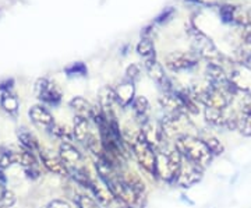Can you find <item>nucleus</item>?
Instances as JSON below:
<instances>
[{
	"label": "nucleus",
	"mask_w": 251,
	"mask_h": 208,
	"mask_svg": "<svg viewBox=\"0 0 251 208\" xmlns=\"http://www.w3.org/2000/svg\"><path fill=\"white\" fill-rule=\"evenodd\" d=\"M173 144L186 161L193 162L201 169L208 168L214 159L212 153L198 136L179 137L173 141Z\"/></svg>",
	"instance_id": "f257e3e1"
},
{
	"label": "nucleus",
	"mask_w": 251,
	"mask_h": 208,
	"mask_svg": "<svg viewBox=\"0 0 251 208\" xmlns=\"http://www.w3.org/2000/svg\"><path fill=\"white\" fill-rule=\"evenodd\" d=\"M187 32L190 39H191L193 52L197 54L200 59L205 60L206 63L222 64L226 69V63H230V59H227L225 54L219 52V49L216 48L214 41L206 35L205 32H202L201 29L194 27L193 24L188 27Z\"/></svg>",
	"instance_id": "f03ea898"
},
{
	"label": "nucleus",
	"mask_w": 251,
	"mask_h": 208,
	"mask_svg": "<svg viewBox=\"0 0 251 208\" xmlns=\"http://www.w3.org/2000/svg\"><path fill=\"white\" fill-rule=\"evenodd\" d=\"M181 165H183V156L175 148V145H173V148L166 147L161 151H158V158H156L158 179L175 184V181L179 175Z\"/></svg>",
	"instance_id": "7ed1b4c3"
},
{
	"label": "nucleus",
	"mask_w": 251,
	"mask_h": 208,
	"mask_svg": "<svg viewBox=\"0 0 251 208\" xmlns=\"http://www.w3.org/2000/svg\"><path fill=\"white\" fill-rule=\"evenodd\" d=\"M133 156L144 172L151 175L153 179H158V169H156L158 153L152 145L147 141L141 129L135 141L133 143Z\"/></svg>",
	"instance_id": "20e7f679"
},
{
	"label": "nucleus",
	"mask_w": 251,
	"mask_h": 208,
	"mask_svg": "<svg viewBox=\"0 0 251 208\" xmlns=\"http://www.w3.org/2000/svg\"><path fill=\"white\" fill-rule=\"evenodd\" d=\"M219 17L224 24L237 28L251 27V6H234L224 3L219 6Z\"/></svg>",
	"instance_id": "39448f33"
},
{
	"label": "nucleus",
	"mask_w": 251,
	"mask_h": 208,
	"mask_svg": "<svg viewBox=\"0 0 251 208\" xmlns=\"http://www.w3.org/2000/svg\"><path fill=\"white\" fill-rule=\"evenodd\" d=\"M198 63H200V57L193 51L191 52L176 51L165 57V67L172 73L190 72L196 69Z\"/></svg>",
	"instance_id": "423d86ee"
},
{
	"label": "nucleus",
	"mask_w": 251,
	"mask_h": 208,
	"mask_svg": "<svg viewBox=\"0 0 251 208\" xmlns=\"http://www.w3.org/2000/svg\"><path fill=\"white\" fill-rule=\"evenodd\" d=\"M35 94L36 98L42 104L56 106L60 104L63 97L62 88L49 78H38L35 82Z\"/></svg>",
	"instance_id": "0eeeda50"
},
{
	"label": "nucleus",
	"mask_w": 251,
	"mask_h": 208,
	"mask_svg": "<svg viewBox=\"0 0 251 208\" xmlns=\"http://www.w3.org/2000/svg\"><path fill=\"white\" fill-rule=\"evenodd\" d=\"M227 77L239 92L251 94V66L236 64L233 62L227 69Z\"/></svg>",
	"instance_id": "6e6552de"
},
{
	"label": "nucleus",
	"mask_w": 251,
	"mask_h": 208,
	"mask_svg": "<svg viewBox=\"0 0 251 208\" xmlns=\"http://www.w3.org/2000/svg\"><path fill=\"white\" fill-rule=\"evenodd\" d=\"M144 69H145L147 74L150 76V78L153 82H156V85H159V88L163 92H173L176 90L172 84L171 78L165 74L162 64L156 60V57L144 60Z\"/></svg>",
	"instance_id": "1a4fd4ad"
},
{
	"label": "nucleus",
	"mask_w": 251,
	"mask_h": 208,
	"mask_svg": "<svg viewBox=\"0 0 251 208\" xmlns=\"http://www.w3.org/2000/svg\"><path fill=\"white\" fill-rule=\"evenodd\" d=\"M202 172H204V169H201L200 166L194 165L190 161H186L183 158V165L180 168V172L175 181V184H177L179 187H183V189H190L194 184H197L198 182H201Z\"/></svg>",
	"instance_id": "9d476101"
},
{
	"label": "nucleus",
	"mask_w": 251,
	"mask_h": 208,
	"mask_svg": "<svg viewBox=\"0 0 251 208\" xmlns=\"http://www.w3.org/2000/svg\"><path fill=\"white\" fill-rule=\"evenodd\" d=\"M88 191L92 194V197L98 201L100 207H110L113 203H116L113 193L110 191V189L105 184V182L102 181L98 175H94Z\"/></svg>",
	"instance_id": "9b49d317"
},
{
	"label": "nucleus",
	"mask_w": 251,
	"mask_h": 208,
	"mask_svg": "<svg viewBox=\"0 0 251 208\" xmlns=\"http://www.w3.org/2000/svg\"><path fill=\"white\" fill-rule=\"evenodd\" d=\"M115 95H116L117 106H120L122 109L128 108L133 105V102L135 100V82L128 81V80H123L122 82H119L115 87Z\"/></svg>",
	"instance_id": "f8f14e48"
},
{
	"label": "nucleus",
	"mask_w": 251,
	"mask_h": 208,
	"mask_svg": "<svg viewBox=\"0 0 251 208\" xmlns=\"http://www.w3.org/2000/svg\"><path fill=\"white\" fill-rule=\"evenodd\" d=\"M31 122L39 129H44L46 131H50L56 125L52 113L44 106V105H34L28 112Z\"/></svg>",
	"instance_id": "ddd939ff"
},
{
	"label": "nucleus",
	"mask_w": 251,
	"mask_h": 208,
	"mask_svg": "<svg viewBox=\"0 0 251 208\" xmlns=\"http://www.w3.org/2000/svg\"><path fill=\"white\" fill-rule=\"evenodd\" d=\"M59 156H60L63 162L69 166V169L81 166L82 161H84V155L81 154L80 150L75 148L69 141H62L60 143V145H59Z\"/></svg>",
	"instance_id": "4468645a"
},
{
	"label": "nucleus",
	"mask_w": 251,
	"mask_h": 208,
	"mask_svg": "<svg viewBox=\"0 0 251 208\" xmlns=\"http://www.w3.org/2000/svg\"><path fill=\"white\" fill-rule=\"evenodd\" d=\"M39 154H41V161H42L44 166L49 172L53 173V175H59V176H64V178L70 176L69 166L63 162L59 155L56 156V155L48 154V153H44V151H41Z\"/></svg>",
	"instance_id": "2eb2a0df"
},
{
	"label": "nucleus",
	"mask_w": 251,
	"mask_h": 208,
	"mask_svg": "<svg viewBox=\"0 0 251 208\" xmlns=\"http://www.w3.org/2000/svg\"><path fill=\"white\" fill-rule=\"evenodd\" d=\"M205 77L206 82H209L212 85H221V84L229 81L227 70L225 69L222 64L218 63H206Z\"/></svg>",
	"instance_id": "dca6fc26"
},
{
	"label": "nucleus",
	"mask_w": 251,
	"mask_h": 208,
	"mask_svg": "<svg viewBox=\"0 0 251 208\" xmlns=\"http://www.w3.org/2000/svg\"><path fill=\"white\" fill-rule=\"evenodd\" d=\"M119 173H120L122 181L125 182L130 189H133L137 194L145 196V193H147V186H145L144 179L138 175V173L133 172V171H128V169H123V171H120Z\"/></svg>",
	"instance_id": "f3484780"
},
{
	"label": "nucleus",
	"mask_w": 251,
	"mask_h": 208,
	"mask_svg": "<svg viewBox=\"0 0 251 208\" xmlns=\"http://www.w3.org/2000/svg\"><path fill=\"white\" fill-rule=\"evenodd\" d=\"M69 106L73 112L75 113V116L80 118L88 119L92 120V115H94V105L90 101H87L84 97H74L73 100L69 102Z\"/></svg>",
	"instance_id": "a211bd4d"
},
{
	"label": "nucleus",
	"mask_w": 251,
	"mask_h": 208,
	"mask_svg": "<svg viewBox=\"0 0 251 208\" xmlns=\"http://www.w3.org/2000/svg\"><path fill=\"white\" fill-rule=\"evenodd\" d=\"M91 127H90V120L88 119L80 118V116H75L74 118V126H73V136L74 140H77L80 144H85L88 137L91 136Z\"/></svg>",
	"instance_id": "6ab92c4d"
},
{
	"label": "nucleus",
	"mask_w": 251,
	"mask_h": 208,
	"mask_svg": "<svg viewBox=\"0 0 251 208\" xmlns=\"http://www.w3.org/2000/svg\"><path fill=\"white\" fill-rule=\"evenodd\" d=\"M17 137L18 141L21 143L23 147H24V150L31 151V153H41V151H42L38 138H36L32 133L27 131L25 129H20L17 131Z\"/></svg>",
	"instance_id": "aec40b11"
},
{
	"label": "nucleus",
	"mask_w": 251,
	"mask_h": 208,
	"mask_svg": "<svg viewBox=\"0 0 251 208\" xmlns=\"http://www.w3.org/2000/svg\"><path fill=\"white\" fill-rule=\"evenodd\" d=\"M227 110V109H226ZM226 110L214 108H204V118L206 123L212 127H219L222 129L226 126Z\"/></svg>",
	"instance_id": "412c9836"
},
{
	"label": "nucleus",
	"mask_w": 251,
	"mask_h": 208,
	"mask_svg": "<svg viewBox=\"0 0 251 208\" xmlns=\"http://www.w3.org/2000/svg\"><path fill=\"white\" fill-rule=\"evenodd\" d=\"M198 137L205 143V145L209 148V151L212 153L214 156H219V155H222L225 153V145L222 144V141H221L216 136H214L212 133H209V131H202V133L198 134Z\"/></svg>",
	"instance_id": "4be33fe9"
},
{
	"label": "nucleus",
	"mask_w": 251,
	"mask_h": 208,
	"mask_svg": "<svg viewBox=\"0 0 251 208\" xmlns=\"http://www.w3.org/2000/svg\"><path fill=\"white\" fill-rule=\"evenodd\" d=\"M0 106H1V109L6 113L16 116L18 112V108H20V102H18V98L13 92H1Z\"/></svg>",
	"instance_id": "5701e85b"
},
{
	"label": "nucleus",
	"mask_w": 251,
	"mask_h": 208,
	"mask_svg": "<svg viewBox=\"0 0 251 208\" xmlns=\"http://www.w3.org/2000/svg\"><path fill=\"white\" fill-rule=\"evenodd\" d=\"M135 51L137 53L143 57L144 60H148V59H153L156 57L155 53V45H153V41L151 38H141V41L137 44L135 46Z\"/></svg>",
	"instance_id": "b1692460"
},
{
	"label": "nucleus",
	"mask_w": 251,
	"mask_h": 208,
	"mask_svg": "<svg viewBox=\"0 0 251 208\" xmlns=\"http://www.w3.org/2000/svg\"><path fill=\"white\" fill-rule=\"evenodd\" d=\"M72 199L73 203L78 208H100L98 201L94 199L92 196H90L88 193L75 191V193H73Z\"/></svg>",
	"instance_id": "393cba45"
},
{
	"label": "nucleus",
	"mask_w": 251,
	"mask_h": 208,
	"mask_svg": "<svg viewBox=\"0 0 251 208\" xmlns=\"http://www.w3.org/2000/svg\"><path fill=\"white\" fill-rule=\"evenodd\" d=\"M14 163H18L28 169V168H36L38 162L34 156V153L27 151V150H21V151H14Z\"/></svg>",
	"instance_id": "a878e982"
},
{
	"label": "nucleus",
	"mask_w": 251,
	"mask_h": 208,
	"mask_svg": "<svg viewBox=\"0 0 251 208\" xmlns=\"http://www.w3.org/2000/svg\"><path fill=\"white\" fill-rule=\"evenodd\" d=\"M233 60L236 64H243V66H250L251 64V49L250 46L240 45L234 49Z\"/></svg>",
	"instance_id": "bb28decb"
},
{
	"label": "nucleus",
	"mask_w": 251,
	"mask_h": 208,
	"mask_svg": "<svg viewBox=\"0 0 251 208\" xmlns=\"http://www.w3.org/2000/svg\"><path fill=\"white\" fill-rule=\"evenodd\" d=\"M64 73L67 77H87L88 76V67L84 62H74L64 67Z\"/></svg>",
	"instance_id": "cd10ccee"
},
{
	"label": "nucleus",
	"mask_w": 251,
	"mask_h": 208,
	"mask_svg": "<svg viewBox=\"0 0 251 208\" xmlns=\"http://www.w3.org/2000/svg\"><path fill=\"white\" fill-rule=\"evenodd\" d=\"M50 133L53 134L56 138H60L62 141H69L72 143L74 140V136H73V129H70L69 126L66 125H54L53 129L50 130Z\"/></svg>",
	"instance_id": "c85d7f7f"
},
{
	"label": "nucleus",
	"mask_w": 251,
	"mask_h": 208,
	"mask_svg": "<svg viewBox=\"0 0 251 208\" xmlns=\"http://www.w3.org/2000/svg\"><path fill=\"white\" fill-rule=\"evenodd\" d=\"M237 101V112L242 115H251V94L239 92L234 98Z\"/></svg>",
	"instance_id": "c756f323"
},
{
	"label": "nucleus",
	"mask_w": 251,
	"mask_h": 208,
	"mask_svg": "<svg viewBox=\"0 0 251 208\" xmlns=\"http://www.w3.org/2000/svg\"><path fill=\"white\" fill-rule=\"evenodd\" d=\"M239 133L243 137H251V115L239 113Z\"/></svg>",
	"instance_id": "7c9ffc66"
},
{
	"label": "nucleus",
	"mask_w": 251,
	"mask_h": 208,
	"mask_svg": "<svg viewBox=\"0 0 251 208\" xmlns=\"http://www.w3.org/2000/svg\"><path fill=\"white\" fill-rule=\"evenodd\" d=\"M14 163V151H10L6 148H1L0 153V169H6Z\"/></svg>",
	"instance_id": "2f4dec72"
},
{
	"label": "nucleus",
	"mask_w": 251,
	"mask_h": 208,
	"mask_svg": "<svg viewBox=\"0 0 251 208\" xmlns=\"http://www.w3.org/2000/svg\"><path fill=\"white\" fill-rule=\"evenodd\" d=\"M141 77V66L137 63H131L126 69V80L135 82Z\"/></svg>",
	"instance_id": "473e14b6"
},
{
	"label": "nucleus",
	"mask_w": 251,
	"mask_h": 208,
	"mask_svg": "<svg viewBox=\"0 0 251 208\" xmlns=\"http://www.w3.org/2000/svg\"><path fill=\"white\" fill-rule=\"evenodd\" d=\"M239 38L242 41V45L251 46V27L239 28Z\"/></svg>",
	"instance_id": "72a5a7b5"
},
{
	"label": "nucleus",
	"mask_w": 251,
	"mask_h": 208,
	"mask_svg": "<svg viewBox=\"0 0 251 208\" xmlns=\"http://www.w3.org/2000/svg\"><path fill=\"white\" fill-rule=\"evenodd\" d=\"M173 14H175V9H172V7L163 10V11H162V14H159V16L156 17L155 23H156V24H163V23L169 21V20L173 17Z\"/></svg>",
	"instance_id": "f704fd0d"
},
{
	"label": "nucleus",
	"mask_w": 251,
	"mask_h": 208,
	"mask_svg": "<svg viewBox=\"0 0 251 208\" xmlns=\"http://www.w3.org/2000/svg\"><path fill=\"white\" fill-rule=\"evenodd\" d=\"M14 203H16V196H14V193L7 190L6 196L3 197L1 203H0V208H9L11 207V206H14Z\"/></svg>",
	"instance_id": "c9c22d12"
},
{
	"label": "nucleus",
	"mask_w": 251,
	"mask_h": 208,
	"mask_svg": "<svg viewBox=\"0 0 251 208\" xmlns=\"http://www.w3.org/2000/svg\"><path fill=\"white\" fill-rule=\"evenodd\" d=\"M197 4L208 6V7H219L221 4H224L225 0H191Z\"/></svg>",
	"instance_id": "e433bc0d"
},
{
	"label": "nucleus",
	"mask_w": 251,
	"mask_h": 208,
	"mask_svg": "<svg viewBox=\"0 0 251 208\" xmlns=\"http://www.w3.org/2000/svg\"><path fill=\"white\" fill-rule=\"evenodd\" d=\"M48 208H72V206L67 203V201H64V200H52L48 206H46Z\"/></svg>",
	"instance_id": "4c0bfd02"
},
{
	"label": "nucleus",
	"mask_w": 251,
	"mask_h": 208,
	"mask_svg": "<svg viewBox=\"0 0 251 208\" xmlns=\"http://www.w3.org/2000/svg\"><path fill=\"white\" fill-rule=\"evenodd\" d=\"M13 84H14V80H13V78L1 81L0 82V91H1V92H11Z\"/></svg>",
	"instance_id": "58836bf2"
},
{
	"label": "nucleus",
	"mask_w": 251,
	"mask_h": 208,
	"mask_svg": "<svg viewBox=\"0 0 251 208\" xmlns=\"http://www.w3.org/2000/svg\"><path fill=\"white\" fill-rule=\"evenodd\" d=\"M44 208H48V207H44Z\"/></svg>",
	"instance_id": "ea45409f"
}]
</instances>
